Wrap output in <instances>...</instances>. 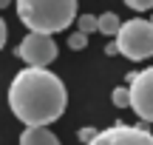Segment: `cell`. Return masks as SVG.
I'll list each match as a JSON object with an SVG mask.
<instances>
[{
	"label": "cell",
	"instance_id": "3957f363",
	"mask_svg": "<svg viewBox=\"0 0 153 145\" xmlns=\"http://www.w3.org/2000/svg\"><path fill=\"white\" fill-rule=\"evenodd\" d=\"M116 49L128 60H148L153 54V23L142 20V17L125 20L119 37H116Z\"/></svg>",
	"mask_w": 153,
	"mask_h": 145
},
{
	"label": "cell",
	"instance_id": "4fadbf2b",
	"mask_svg": "<svg viewBox=\"0 0 153 145\" xmlns=\"http://www.w3.org/2000/svg\"><path fill=\"white\" fill-rule=\"evenodd\" d=\"M99 134V131H94V128H79V134H76V137H79V142H94V137H97Z\"/></svg>",
	"mask_w": 153,
	"mask_h": 145
},
{
	"label": "cell",
	"instance_id": "ba28073f",
	"mask_svg": "<svg viewBox=\"0 0 153 145\" xmlns=\"http://www.w3.org/2000/svg\"><path fill=\"white\" fill-rule=\"evenodd\" d=\"M122 26H125V20H119L114 11H105V14H99V31H102L105 37H119Z\"/></svg>",
	"mask_w": 153,
	"mask_h": 145
},
{
	"label": "cell",
	"instance_id": "8fae6325",
	"mask_svg": "<svg viewBox=\"0 0 153 145\" xmlns=\"http://www.w3.org/2000/svg\"><path fill=\"white\" fill-rule=\"evenodd\" d=\"M88 46V34H82V31H74V34H68V49H74V51H82Z\"/></svg>",
	"mask_w": 153,
	"mask_h": 145
},
{
	"label": "cell",
	"instance_id": "7a4b0ae2",
	"mask_svg": "<svg viewBox=\"0 0 153 145\" xmlns=\"http://www.w3.org/2000/svg\"><path fill=\"white\" fill-rule=\"evenodd\" d=\"M17 17L31 34H57L76 17V0H17Z\"/></svg>",
	"mask_w": 153,
	"mask_h": 145
},
{
	"label": "cell",
	"instance_id": "2e32d148",
	"mask_svg": "<svg viewBox=\"0 0 153 145\" xmlns=\"http://www.w3.org/2000/svg\"><path fill=\"white\" fill-rule=\"evenodd\" d=\"M150 23H153V17H150Z\"/></svg>",
	"mask_w": 153,
	"mask_h": 145
},
{
	"label": "cell",
	"instance_id": "5bb4252c",
	"mask_svg": "<svg viewBox=\"0 0 153 145\" xmlns=\"http://www.w3.org/2000/svg\"><path fill=\"white\" fill-rule=\"evenodd\" d=\"M3 43H6V23L0 20V46H3Z\"/></svg>",
	"mask_w": 153,
	"mask_h": 145
},
{
	"label": "cell",
	"instance_id": "9a60e30c",
	"mask_svg": "<svg viewBox=\"0 0 153 145\" xmlns=\"http://www.w3.org/2000/svg\"><path fill=\"white\" fill-rule=\"evenodd\" d=\"M116 51H119V49H116V43H111V46H105V54H116Z\"/></svg>",
	"mask_w": 153,
	"mask_h": 145
},
{
	"label": "cell",
	"instance_id": "7c38bea8",
	"mask_svg": "<svg viewBox=\"0 0 153 145\" xmlns=\"http://www.w3.org/2000/svg\"><path fill=\"white\" fill-rule=\"evenodd\" d=\"M128 3V9H133V11H148L153 9V0H125Z\"/></svg>",
	"mask_w": 153,
	"mask_h": 145
},
{
	"label": "cell",
	"instance_id": "52a82bcc",
	"mask_svg": "<svg viewBox=\"0 0 153 145\" xmlns=\"http://www.w3.org/2000/svg\"><path fill=\"white\" fill-rule=\"evenodd\" d=\"M20 145H60V140L48 128H26L20 134Z\"/></svg>",
	"mask_w": 153,
	"mask_h": 145
},
{
	"label": "cell",
	"instance_id": "8992f818",
	"mask_svg": "<svg viewBox=\"0 0 153 145\" xmlns=\"http://www.w3.org/2000/svg\"><path fill=\"white\" fill-rule=\"evenodd\" d=\"M88 145H153V134L148 128H139V125L116 123L111 128L99 131L94 137V142H88Z\"/></svg>",
	"mask_w": 153,
	"mask_h": 145
},
{
	"label": "cell",
	"instance_id": "30bf717a",
	"mask_svg": "<svg viewBox=\"0 0 153 145\" xmlns=\"http://www.w3.org/2000/svg\"><path fill=\"white\" fill-rule=\"evenodd\" d=\"M76 26H79L82 34H94V31H99V17L97 14H79L76 17Z\"/></svg>",
	"mask_w": 153,
	"mask_h": 145
},
{
	"label": "cell",
	"instance_id": "6da1fadb",
	"mask_svg": "<svg viewBox=\"0 0 153 145\" xmlns=\"http://www.w3.org/2000/svg\"><path fill=\"white\" fill-rule=\"evenodd\" d=\"M68 91L48 68H23L9 85V105L26 128H48L62 117Z\"/></svg>",
	"mask_w": 153,
	"mask_h": 145
},
{
	"label": "cell",
	"instance_id": "277c9868",
	"mask_svg": "<svg viewBox=\"0 0 153 145\" xmlns=\"http://www.w3.org/2000/svg\"><path fill=\"white\" fill-rule=\"evenodd\" d=\"M14 54L23 63H28V68H45L48 63L57 60V43L48 34H28V37L20 40Z\"/></svg>",
	"mask_w": 153,
	"mask_h": 145
},
{
	"label": "cell",
	"instance_id": "9c48e42d",
	"mask_svg": "<svg viewBox=\"0 0 153 145\" xmlns=\"http://www.w3.org/2000/svg\"><path fill=\"white\" fill-rule=\"evenodd\" d=\"M111 100H114L116 108H131V88L128 85H116L111 91Z\"/></svg>",
	"mask_w": 153,
	"mask_h": 145
},
{
	"label": "cell",
	"instance_id": "5b68a950",
	"mask_svg": "<svg viewBox=\"0 0 153 145\" xmlns=\"http://www.w3.org/2000/svg\"><path fill=\"white\" fill-rule=\"evenodd\" d=\"M128 88H131V108L145 123H153V66L128 74Z\"/></svg>",
	"mask_w": 153,
	"mask_h": 145
}]
</instances>
